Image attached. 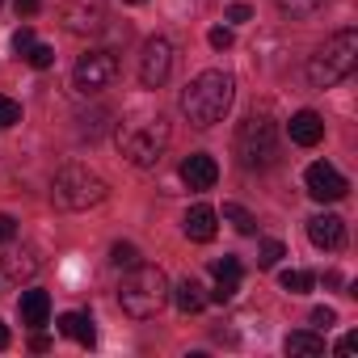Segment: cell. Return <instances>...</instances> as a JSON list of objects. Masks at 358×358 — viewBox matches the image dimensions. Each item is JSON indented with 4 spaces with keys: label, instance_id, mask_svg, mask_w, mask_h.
Segmentation results:
<instances>
[{
    "label": "cell",
    "instance_id": "cell-1",
    "mask_svg": "<svg viewBox=\"0 0 358 358\" xmlns=\"http://www.w3.org/2000/svg\"><path fill=\"white\" fill-rule=\"evenodd\" d=\"M232 97H236V80L220 68H207L182 89V114L194 127H215L232 110Z\"/></svg>",
    "mask_w": 358,
    "mask_h": 358
},
{
    "label": "cell",
    "instance_id": "cell-2",
    "mask_svg": "<svg viewBox=\"0 0 358 358\" xmlns=\"http://www.w3.org/2000/svg\"><path fill=\"white\" fill-rule=\"evenodd\" d=\"M169 122L160 118V114H135V118H122L118 122V131H114V143H118V152L135 164V169H152L160 156H164V148H169Z\"/></svg>",
    "mask_w": 358,
    "mask_h": 358
},
{
    "label": "cell",
    "instance_id": "cell-3",
    "mask_svg": "<svg viewBox=\"0 0 358 358\" xmlns=\"http://www.w3.org/2000/svg\"><path fill=\"white\" fill-rule=\"evenodd\" d=\"M118 303H122V312L135 316V320L156 316V312L169 303V278H164V270L135 262V266L122 274V282H118Z\"/></svg>",
    "mask_w": 358,
    "mask_h": 358
},
{
    "label": "cell",
    "instance_id": "cell-4",
    "mask_svg": "<svg viewBox=\"0 0 358 358\" xmlns=\"http://www.w3.org/2000/svg\"><path fill=\"white\" fill-rule=\"evenodd\" d=\"M106 194H110L106 182L93 169H85V164H64L51 177V203L59 211H89V207L106 203Z\"/></svg>",
    "mask_w": 358,
    "mask_h": 358
},
{
    "label": "cell",
    "instance_id": "cell-5",
    "mask_svg": "<svg viewBox=\"0 0 358 358\" xmlns=\"http://www.w3.org/2000/svg\"><path fill=\"white\" fill-rule=\"evenodd\" d=\"M358 64V30H337L312 59H308V80L316 89H333L337 80H345Z\"/></svg>",
    "mask_w": 358,
    "mask_h": 358
},
{
    "label": "cell",
    "instance_id": "cell-6",
    "mask_svg": "<svg viewBox=\"0 0 358 358\" xmlns=\"http://www.w3.org/2000/svg\"><path fill=\"white\" fill-rule=\"evenodd\" d=\"M236 156L245 169H270L278 160V127L270 114H249L236 131Z\"/></svg>",
    "mask_w": 358,
    "mask_h": 358
},
{
    "label": "cell",
    "instance_id": "cell-7",
    "mask_svg": "<svg viewBox=\"0 0 358 358\" xmlns=\"http://www.w3.org/2000/svg\"><path fill=\"white\" fill-rule=\"evenodd\" d=\"M114 76H118L114 51H89V55H80L76 68H72V85H76L80 93H101V89L114 85Z\"/></svg>",
    "mask_w": 358,
    "mask_h": 358
},
{
    "label": "cell",
    "instance_id": "cell-8",
    "mask_svg": "<svg viewBox=\"0 0 358 358\" xmlns=\"http://www.w3.org/2000/svg\"><path fill=\"white\" fill-rule=\"evenodd\" d=\"M169 72H173V43L156 34V38L143 43V55H139V80H143L148 89H160V85L169 80Z\"/></svg>",
    "mask_w": 358,
    "mask_h": 358
},
{
    "label": "cell",
    "instance_id": "cell-9",
    "mask_svg": "<svg viewBox=\"0 0 358 358\" xmlns=\"http://www.w3.org/2000/svg\"><path fill=\"white\" fill-rule=\"evenodd\" d=\"M303 186H308V194L316 199V203H337V199H345V177L329 164V160H316V164H308V173H303Z\"/></svg>",
    "mask_w": 358,
    "mask_h": 358
},
{
    "label": "cell",
    "instance_id": "cell-10",
    "mask_svg": "<svg viewBox=\"0 0 358 358\" xmlns=\"http://www.w3.org/2000/svg\"><path fill=\"white\" fill-rule=\"evenodd\" d=\"M59 22L72 34H97L106 26V5H101V0H64V5H59Z\"/></svg>",
    "mask_w": 358,
    "mask_h": 358
},
{
    "label": "cell",
    "instance_id": "cell-11",
    "mask_svg": "<svg viewBox=\"0 0 358 358\" xmlns=\"http://www.w3.org/2000/svg\"><path fill=\"white\" fill-rule=\"evenodd\" d=\"M182 182H186L190 190H211V186L220 182V164H215V156H207V152L186 156V160H182Z\"/></svg>",
    "mask_w": 358,
    "mask_h": 358
},
{
    "label": "cell",
    "instance_id": "cell-12",
    "mask_svg": "<svg viewBox=\"0 0 358 358\" xmlns=\"http://www.w3.org/2000/svg\"><path fill=\"white\" fill-rule=\"evenodd\" d=\"M308 241L316 249H341L345 241V220L341 215H312L308 220Z\"/></svg>",
    "mask_w": 358,
    "mask_h": 358
},
{
    "label": "cell",
    "instance_id": "cell-13",
    "mask_svg": "<svg viewBox=\"0 0 358 358\" xmlns=\"http://www.w3.org/2000/svg\"><path fill=\"white\" fill-rule=\"evenodd\" d=\"M211 274H215L211 299H215V303H232L236 291H241V262H236V257H220V262H211Z\"/></svg>",
    "mask_w": 358,
    "mask_h": 358
},
{
    "label": "cell",
    "instance_id": "cell-14",
    "mask_svg": "<svg viewBox=\"0 0 358 358\" xmlns=\"http://www.w3.org/2000/svg\"><path fill=\"white\" fill-rule=\"evenodd\" d=\"M291 143H299V148H316L320 139H324V118L316 114V110H299L295 118H291Z\"/></svg>",
    "mask_w": 358,
    "mask_h": 358
},
{
    "label": "cell",
    "instance_id": "cell-15",
    "mask_svg": "<svg viewBox=\"0 0 358 358\" xmlns=\"http://www.w3.org/2000/svg\"><path fill=\"white\" fill-rule=\"evenodd\" d=\"M215 228H220V211H215V207L199 203V207L186 211V236H190V241L207 245V241H215Z\"/></svg>",
    "mask_w": 358,
    "mask_h": 358
},
{
    "label": "cell",
    "instance_id": "cell-16",
    "mask_svg": "<svg viewBox=\"0 0 358 358\" xmlns=\"http://www.w3.org/2000/svg\"><path fill=\"white\" fill-rule=\"evenodd\" d=\"M0 270H5V278H13V282H30L38 274V257L30 249H9L0 257Z\"/></svg>",
    "mask_w": 358,
    "mask_h": 358
},
{
    "label": "cell",
    "instance_id": "cell-17",
    "mask_svg": "<svg viewBox=\"0 0 358 358\" xmlns=\"http://www.w3.org/2000/svg\"><path fill=\"white\" fill-rule=\"evenodd\" d=\"M169 299L177 303V312H186V316H194V312L207 308V295H203V282L199 278H182V282L169 291Z\"/></svg>",
    "mask_w": 358,
    "mask_h": 358
},
{
    "label": "cell",
    "instance_id": "cell-18",
    "mask_svg": "<svg viewBox=\"0 0 358 358\" xmlns=\"http://www.w3.org/2000/svg\"><path fill=\"white\" fill-rule=\"evenodd\" d=\"M47 316H51V295H47V291H26V295H22V320H26L30 329H43Z\"/></svg>",
    "mask_w": 358,
    "mask_h": 358
},
{
    "label": "cell",
    "instance_id": "cell-19",
    "mask_svg": "<svg viewBox=\"0 0 358 358\" xmlns=\"http://www.w3.org/2000/svg\"><path fill=\"white\" fill-rule=\"evenodd\" d=\"M55 324H59V333H64V337H76L80 345H93V341H97V333H93V320H89L85 312H64Z\"/></svg>",
    "mask_w": 358,
    "mask_h": 358
},
{
    "label": "cell",
    "instance_id": "cell-20",
    "mask_svg": "<svg viewBox=\"0 0 358 358\" xmlns=\"http://www.w3.org/2000/svg\"><path fill=\"white\" fill-rule=\"evenodd\" d=\"M287 354L291 358H320L324 354V337L320 333H291L287 337Z\"/></svg>",
    "mask_w": 358,
    "mask_h": 358
},
{
    "label": "cell",
    "instance_id": "cell-21",
    "mask_svg": "<svg viewBox=\"0 0 358 358\" xmlns=\"http://www.w3.org/2000/svg\"><path fill=\"white\" fill-rule=\"evenodd\" d=\"M224 220H228V224H232L241 236H253V232H257V220H253V215H249L241 203H224Z\"/></svg>",
    "mask_w": 358,
    "mask_h": 358
},
{
    "label": "cell",
    "instance_id": "cell-22",
    "mask_svg": "<svg viewBox=\"0 0 358 358\" xmlns=\"http://www.w3.org/2000/svg\"><path fill=\"white\" fill-rule=\"evenodd\" d=\"M274 5H278V13L282 17H312V13H320L324 9V0H274Z\"/></svg>",
    "mask_w": 358,
    "mask_h": 358
},
{
    "label": "cell",
    "instance_id": "cell-23",
    "mask_svg": "<svg viewBox=\"0 0 358 358\" xmlns=\"http://www.w3.org/2000/svg\"><path fill=\"white\" fill-rule=\"evenodd\" d=\"M278 282H282V291H287V295H308L316 278H312L308 270H282V274H278Z\"/></svg>",
    "mask_w": 358,
    "mask_h": 358
},
{
    "label": "cell",
    "instance_id": "cell-24",
    "mask_svg": "<svg viewBox=\"0 0 358 358\" xmlns=\"http://www.w3.org/2000/svg\"><path fill=\"white\" fill-rule=\"evenodd\" d=\"M139 262V249L135 245H127V241H118L114 249H110V266H118V270H131Z\"/></svg>",
    "mask_w": 358,
    "mask_h": 358
},
{
    "label": "cell",
    "instance_id": "cell-25",
    "mask_svg": "<svg viewBox=\"0 0 358 358\" xmlns=\"http://www.w3.org/2000/svg\"><path fill=\"white\" fill-rule=\"evenodd\" d=\"M287 257V249H282V241H262V249H257V266L262 270H270V266H278Z\"/></svg>",
    "mask_w": 358,
    "mask_h": 358
},
{
    "label": "cell",
    "instance_id": "cell-26",
    "mask_svg": "<svg viewBox=\"0 0 358 358\" xmlns=\"http://www.w3.org/2000/svg\"><path fill=\"white\" fill-rule=\"evenodd\" d=\"M26 64H30V68H38V72H43V68H51V64H55V47L34 43V47L26 51Z\"/></svg>",
    "mask_w": 358,
    "mask_h": 358
},
{
    "label": "cell",
    "instance_id": "cell-27",
    "mask_svg": "<svg viewBox=\"0 0 358 358\" xmlns=\"http://www.w3.org/2000/svg\"><path fill=\"white\" fill-rule=\"evenodd\" d=\"M13 122H22V106L13 97H0V131H9Z\"/></svg>",
    "mask_w": 358,
    "mask_h": 358
},
{
    "label": "cell",
    "instance_id": "cell-28",
    "mask_svg": "<svg viewBox=\"0 0 358 358\" xmlns=\"http://www.w3.org/2000/svg\"><path fill=\"white\" fill-rule=\"evenodd\" d=\"M207 43H211V47H215V51H228V47H232V43H236V38H232V30H228V26H215V30H211V34H207Z\"/></svg>",
    "mask_w": 358,
    "mask_h": 358
},
{
    "label": "cell",
    "instance_id": "cell-29",
    "mask_svg": "<svg viewBox=\"0 0 358 358\" xmlns=\"http://www.w3.org/2000/svg\"><path fill=\"white\" fill-rule=\"evenodd\" d=\"M30 47H34V30H30V26H22V30L13 34V51L26 59V51H30Z\"/></svg>",
    "mask_w": 358,
    "mask_h": 358
},
{
    "label": "cell",
    "instance_id": "cell-30",
    "mask_svg": "<svg viewBox=\"0 0 358 358\" xmlns=\"http://www.w3.org/2000/svg\"><path fill=\"white\" fill-rule=\"evenodd\" d=\"M17 236V220L13 215H0V245H9Z\"/></svg>",
    "mask_w": 358,
    "mask_h": 358
},
{
    "label": "cell",
    "instance_id": "cell-31",
    "mask_svg": "<svg viewBox=\"0 0 358 358\" xmlns=\"http://www.w3.org/2000/svg\"><path fill=\"white\" fill-rule=\"evenodd\" d=\"M312 324L329 329V324H337V312H333V308H312Z\"/></svg>",
    "mask_w": 358,
    "mask_h": 358
},
{
    "label": "cell",
    "instance_id": "cell-32",
    "mask_svg": "<svg viewBox=\"0 0 358 358\" xmlns=\"http://www.w3.org/2000/svg\"><path fill=\"white\" fill-rule=\"evenodd\" d=\"M13 5H17V17H34L43 9V0H13Z\"/></svg>",
    "mask_w": 358,
    "mask_h": 358
},
{
    "label": "cell",
    "instance_id": "cell-33",
    "mask_svg": "<svg viewBox=\"0 0 358 358\" xmlns=\"http://www.w3.org/2000/svg\"><path fill=\"white\" fill-rule=\"evenodd\" d=\"M249 17H253L249 5H228V22H249Z\"/></svg>",
    "mask_w": 358,
    "mask_h": 358
},
{
    "label": "cell",
    "instance_id": "cell-34",
    "mask_svg": "<svg viewBox=\"0 0 358 358\" xmlns=\"http://www.w3.org/2000/svg\"><path fill=\"white\" fill-rule=\"evenodd\" d=\"M358 350V333H345L341 341H337V354H354Z\"/></svg>",
    "mask_w": 358,
    "mask_h": 358
},
{
    "label": "cell",
    "instance_id": "cell-35",
    "mask_svg": "<svg viewBox=\"0 0 358 358\" xmlns=\"http://www.w3.org/2000/svg\"><path fill=\"white\" fill-rule=\"evenodd\" d=\"M30 350H38V354L51 350V337H47V333H34V337H30Z\"/></svg>",
    "mask_w": 358,
    "mask_h": 358
},
{
    "label": "cell",
    "instance_id": "cell-36",
    "mask_svg": "<svg viewBox=\"0 0 358 358\" xmlns=\"http://www.w3.org/2000/svg\"><path fill=\"white\" fill-rule=\"evenodd\" d=\"M5 345H9V329H5V324H0V350H5Z\"/></svg>",
    "mask_w": 358,
    "mask_h": 358
},
{
    "label": "cell",
    "instance_id": "cell-37",
    "mask_svg": "<svg viewBox=\"0 0 358 358\" xmlns=\"http://www.w3.org/2000/svg\"><path fill=\"white\" fill-rule=\"evenodd\" d=\"M122 5H143V0H122Z\"/></svg>",
    "mask_w": 358,
    "mask_h": 358
},
{
    "label": "cell",
    "instance_id": "cell-38",
    "mask_svg": "<svg viewBox=\"0 0 358 358\" xmlns=\"http://www.w3.org/2000/svg\"><path fill=\"white\" fill-rule=\"evenodd\" d=\"M0 5H5V0H0Z\"/></svg>",
    "mask_w": 358,
    "mask_h": 358
}]
</instances>
